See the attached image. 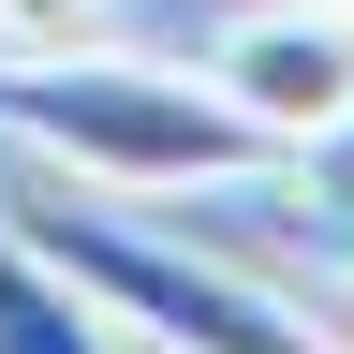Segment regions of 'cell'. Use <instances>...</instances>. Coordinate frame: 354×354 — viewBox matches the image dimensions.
Listing matches in <instances>:
<instances>
[{
    "mask_svg": "<svg viewBox=\"0 0 354 354\" xmlns=\"http://www.w3.org/2000/svg\"><path fill=\"white\" fill-rule=\"evenodd\" d=\"M0 133H15L30 162H59V177H104V192H236V177H295V148L251 133L207 74L118 59L104 30L0 59Z\"/></svg>",
    "mask_w": 354,
    "mask_h": 354,
    "instance_id": "cell-1",
    "label": "cell"
},
{
    "mask_svg": "<svg viewBox=\"0 0 354 354\" xmlns=\"http://www.w3.org/2000/svg\"><path fill=\"white\" fill-rule=\"evenodd\" d=\"M0 221H15V236L59 266V281L104 310L118 339H148V354H339L325 325H295L251 266H221V251H192V236H162V221L74 207V192H0Z\"/></svg>",
    "mask_w": 354,
    "mask_h": 354,
    "instance_id": "cell-2",
    "label": "cell"
},
{
    "mask_svg": "<svg viewBox=\"0 0 354 354\" xmlns=\"http://www.w3.org/2000/svg\"><path fill=\"white\" fill-rule=\"evenodd\" d=\"M207 88H221L251 133L310 148V133L354 104V15H339V0H251V15L207 44Z\"/></svg>",
    "mask_w": 354,
    "mask_h": 354,
    "instance_id": "cell-3",
    "label": "cell"
},
{
    "mask_svg": "<svg viewBox=\"0 0 354 354\" xmlns=\"http://www.w3.org/2000/svg\"><path fill=\"white\" fill-rule=\"evenodd\" d=\"M0 354H133V339L104 325V310H88V295L59 281V266H44V251L15 236V221H0Z\"/></svg>",
    "mask_w": 354,
    "mask_h": 354,
    "instance_id": "cell-4",
    "label": "cell"
},
{
    "mask_svg": "<svg viewBox=\"0 0 354 354\" xmlns=\"http://www.w3.org/2000/svg\"><path fill=\"white\" fill-rule=\"evenodd\" d=\"M104 30V0H0V59H30V44H88Z\"/></svg>",
    "mask_w": 354,
    "mask_h": 354,
    "instance_id": "cell-5",
    "label": "cell"
},
{
    "mask_svg": "<svg viewBox=\"0 0 354 354\" xmlns=\"http://www.w3.org/2000/svg\"><path fill=\"white\" fill-rule=\"evenodd\" d=\"M295 177H310V192H354V104H339V118L295 148Z\"/></svg>",
    "mask_w": 354,
    "mask_h": 354,
    "instance_id": "cell-6",
    "label": "cell"
},
{
    "mask_svg": "<svg viewBox=\"0 0 354 354\" xmlns=\"http://www.w3.org/2000/svg\"><path fill=\"white\" fill-rule=\"evenodd\" d=\"M310 251H325L339 281H354V192H325V221H310Z\"/></svg>",
    "mask_w": 354,
    "mask_h": 354,
    "instance_id": "cell-7",
    "label": "cell"
},
{
    "mask_svg": "<svg viewBox=\"0 0 354 354\" xmlns=\"http://www.w3.org/2000/svg\"><path fill=\"white\" fill-rule=\"evenodd\" d=\"M339 15H354V0H339Z\"/></svg>",
    "mask_w": 354,
    "mask_h": 354,
    "instance_id": "cell-8",
    "label": "cell"
},
{
    "mask_svg": "<svg viewBox=\"0 0 354 354\" xmlns=\"http://www.w3.org/2000/svg\"><path fill=\"white\" fill-rule=\"evenodd\" d=\"M133 354H148V339H133Z\"/></svg>",
    "mask_w": 354,
    "mask_h": 354,
    "instance_id": "cell-9",
    "label": "cell"
}]
</instances>
